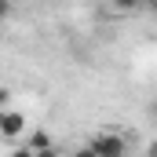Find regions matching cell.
I'll return each instance as SVG.
<instances>
[{"label":"cell","mask_w":157,"mask_h":157,"mask_svg":"<svg viewBox=\"0 0 157 157\" xmlns=\"http://www.w3.org/2000/svg\"><path fill=\"white\" fill-rule=\"evenodd\" d=\"M33 157H59V150L51 146V150H40V154H33Z\"/></svg>","instance_id":"cell-6"},{"label":"cell","mask_w":157,"mask_h":157,"mask_svg":"<svg viewBox=\"0 0 157 157\" xmlns=\"http://www.w3.org/2000/svg\"><path fill=\"white\" fill-rule=\"evenodd\" d=\"M88 150L95 157H128V139L124 135H113V132H102L88 143Z\"/></svg>","instance_id":"cell-1"},{"label":"cell","mask_w":157,"mask_h":157,"mask_svg":"<svg viewBox=\"0 0 157 157\" xmlns=\"http://www.w3.org/2000/svg\"><path fill=\"white\" fill-rule=\"evenodd\" d=\"M11 157H33V154H29L26 146H18V150H15V154H11Z\"/></svg>","instance_id":"cell-7"},{"label":"cell","mask_w":157,"mask_h":157,"mask_svg":"<svg viewBox=\"0 0 157 157\" xmlns=\"http://www.w3.org/2000/svg\"><path fill=\"white\" fill-rule=\"evenodd\" d=\"M70 157H95V154H91L88 146H77V150H73V154H70Z\"/></svg>","instance_id":"cell-5"},{"label":"cell","mask_w":157,"mask_h":157,"mask_svg":"<svg viewBox=\"0 0 157 157\" xmlns=\"http://www.w3.org/2000/svg\"><path fill=\"white\" fill-rule=\"evenodd\" d=\"M22 128H26V117L18 113V110H0V135L4 139H15V135H22Z\"/></svg>","instance_id":"cell-2"},{"label":"cell","mask_w":157,"mask_h":157,"mask_svg":"<svg viewBox=\"0 0 157 157\" xmlns=\"http://www.w3.org/2000/svg\"><path fill=\"white\" fill-rule=\"evenodd\" d=\"M29 154H40V150H51V135L44 132V128H37L33 135H29V146H26Z\"/></svg>","instance_id":"cell-3"},{"label":"cell","mask_w":157,"mask_h":157,"mask_svg":"<svg viewBox=\"0 0 157 157\" xmlns=\"http://www.w3.org/2000/svg\"><path fill=\"white\" fill-rule=\"evenodd\" d=\"M4 102H7V91H4V88H0V110H4Z\"/></svg>","instance_id":"cell-8"},{"label":"cell","mask_w":157,"mask_h":157,"mask_svg":"<svg viewBox=\"0 0 157 157\" xmlns=\"http://www.w3.org/2000/svg\"><path fill=\"white\" fill-rule=\"evenodd\" d=\"M4 18H11V4H7V0H0V22H4Z\"/></svg>","instance_id":"cell-4"}]
</instances>
